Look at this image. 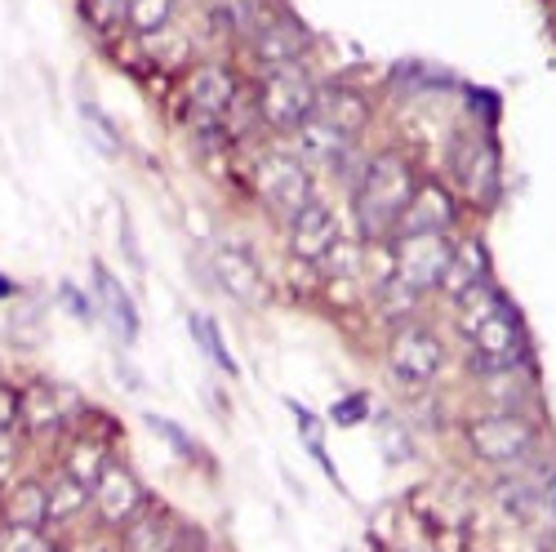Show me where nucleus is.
<instances>
[{
    "mask_svg": "<svg viewBox=\"0 0 556 552\" xmlns=\"http://www.w3.org/2000/svg\"><path fill=\"white\" fill-rule=\"evenodd\" d=\"M458 330L468 339L477 375H507L530 365V330L513 299L494 290V281L458 299Z\"/></svg>",
    "mask_w": 556,
    "mask_h": 552,
    "instance_id": "nucleus-1",
    "label": "nucleus"
},
{
    "mask_svg": "<svg viewBox=\"0 0 556 552\" xmlns=\"http://www.w3.org/2000/svg\"><path fill=\"white\" fill-rule=\"evenodd\" d=\"M414 188H419V183H414V170L405 156H396V152L369 156L356 174V188H352V214L361 227V241H375V246L392 241Z\"/></svg>",
    "mask_w": 556,
    "mask_h": 552,
    "instance_id": "nucleus-2",
    "label": "nucleus"
},
{
    "mask_svg": "<svg viewBox=\"0 0 556 552\" xmlns=\"http://www.w3.org/2000/svg\"><path fill=\"white\" fill-rule=\"evenodd\" d=\"M463 441L472 446V454L490 468H526L534 459V446H539V432L534 424H526L517 410H490L481 419H472L463 428Z\"/></svg>",
    "mask_w": 556,
    "mask_h": 552,
    "instance_id": "nucleus-3",
    "label": "nucleus"
},
{
    "mask_svg": "<svg viewBox=\"0 0 556 552\" xmlns=\"http://www.w3.org/2000/svg\"><path fill=\"white\" fill-rule=\"evenodd\" d=\"M241 85L223 63H197L182 76V116L197 138L205 134H227V112L237 103Z\"/></svg>",
    "mask_w": 556,
    "mask_h": 552,
    "instance_id": "nucleus-4",
    "label": "nucleus"
},
{
    "mask_svg": "<svg viewBox=\"0 0 556 552\" xmlns=\"http://www.w3.org/2000/svg\"><path fill=\"white\" fill-rule=\"evenodd\" d=\"M450 254H454L450 237H437V233H396L392 237V276H396V281H405L414 294L441 290V276H445Z\"/></svg>",
    "mask_w": 556,
    "mask_h": 552,
    "instance_id": "nucleus-5",
    "label": "nucleus"
},
{
    "mask_svg": "<svg viewBox=\"0 0 556 552\" xmlns=\"http://www.w3.org/2000/svg\"><path fill=\"white\" fill-rule=\"evenodd\" d=\"M254 192H258V201H263L271 214L294 218V214L312 201V174H307L303 161L290 156V152H267V156H258V165H254Z\"/></svg>",
    "mask_w": 556,
    "mask_h": 552,
    "instance_id": "nucleus-6",
    "label": "nucleus"
},
{
    "mask_svg": "<svg viewBox=\"0 0 556 552\" xmlns=\"http://www.w3.org/2000/svg\"><path fill=\"white\" fill-rule=\"evenodd\" d=\"M312 103H316V85L307 80L303 67L267 72L258 85V116L271 129H299L312 116Z\"/></svg>",
    "mask_w": 556,
    "mask_h": 552,
    "instance_id": "nucleus-7",
    "label": "nucleus"
},
{
    "mask_svg": "<svg viewBox=\"0 0 556 552\" xmlns=\"http://www.w3.org/2000/svg\"><path fill=\"white\" fill-rule=\"evenodd\" d=\"M445 365V348L428 326H396L388 339V371L405 388H428Z\"/></svg>",
    "mask_w": 556,
    "mask_h": 552,
    "instance_id": "nucleus-8",
    "label": "nucleus"
},
{
    "mask_svg": "<svg viewBox=\"0 0 556 552\" xmlns=\"http://www.w3.org/2000/svg\"><path fill=\"white\" fill-rule=\"evenodd\" d=\"M76 410H80V397H72L67 388H59L50 379H36V384L18 388V428L27 437L67 432L76 424Z\"/></svg>",
    "mask_w": 556,
    "mask_h": 552,
    "instance_id": "nucleus-9",
    "label": "nucleus"
},
{
    "mask_svg": "<svg viewBox=\"0 0 556 552\" xmlns=\"http://www.w3.org/2000/svg\"><path fill=\"white\" fill-rule=\"evenodd\" d=\"M454 174L463 183V192H468L477 205H494L498 201V188H503V174H498V148H494V138L490 129L481 134H463L458 143H454Z\"/></svg>",
    "mask_w": 556,
    "mask_h": 552,
    "instance_id": "nucleus-10",
    "label": "nucleus"
},
{
    "mask_svg": "<svg viewBox=\"0 0 556 552\" xmlns=\"http://www.w3.org/2000/svg\"><path fill=\"white\" fill-rule=\"evenodd\" d=\"M307 45H312V40H307L303 23L290 18V14H281V10L263 14V18L254 23V32H250V50H254V59L263 63V76H267V72L299 67L303 54H307Z\"/></svg>",
    "mask_w": 556,
    "mask_h": 552,
    "instance_id": "nucleus-11",
    "label": "nucleus"
},
{
    "mask_svg": "<svg viewBox=\"0 0 556 552\" xmlns=\"http://www.w3.org/2000/svg\"><path fill=\"white\" fill-rule=\"evenodd\" d=\"M148 490H143V481H138L121 459H112V464L99 473V481H94V513H99V522L108 526V530H121V526H129L138 513L148 509Z\"/></svg>",
    "mask_w": 556,
    "mask_h": 552,
    "instance_id": "nucleus-12",
    "label": "nucleus"
},
{
    "mask_svg": "<svg viewBox=\"0 0 556 552\" xmlns=\"http://www.w3.org/2000/svg\"><path fill=\"white\" fill-rule=\"evenodd\" d=\"M286 227H290V254L303 259V263H326L343 241L334 210L326 201H316V197L294 218H286Z\"/></svg>",
    "mask_w": 556,
    "mask_h": 552,
    "instance_id": "nucleus-13",
    "label": "nucleus"
},
{
    "mask_svg": "<svg viewBox=\"0 0 556 552\" xmlns=\"http://www.w3.org/2000/svg\"><path fill=\"white\" fill-rule=\"evenodd\" d=\"M294 143H299V156H303V161L326 165V170H334V174H352L356 138L339 134L334 125H326L320 116H307V121L294 129Z\"/></svg>",
    "mask_w": 556,
    "mask_h": 552,
    "instance_id": "nucleus-14",
    "label": "nucleus"
},
{
    "mask_svg": "<svg viewBox=\"0 0 556 552\" xmlns=\"http://www.w3.org/2000/svg\"><path fill=\"white\" fill-rule=\"evenodd\" d=\"M458 223V205L454 197L441 188V183H419L396 223V233H437V237H450V227Z\"/></svg>",
    "mask_w": 556,
    "mask_h": 552,
    "instance_id": "nucleus-15",
    "label": "nucleus"
},
{
    "mask_svg": "<svg viewBox=\"0 0 556 552\" xmlns=\"http://www.w3.org/2000/svg\"><path fill=\"white\" fill-rule=\"evenodd\" d=\"M214 276L231 299H241V303L263 299V267L241 241H218L214 246Z\"/></svg>",
    "mask_w": 556,
    "mask_h": 552,
    "instance_id": "nucleus-16",
    "label": "nucleus"
},
{
    "mask_svg": "<svg viewBox=\"0 0 556 552\" xmlns=\"http://www.w3.org/2000/svg\"><path fill=\"white\" fill-rule=\"evenodd\" d=\"M182 535H188V526L174 522L161 509H152V503L129 526L116 530L121 552H182Z\"/></svg>",
    "mask_w": 556,
    "mask_h": 552,
    "instance_id": "nucleus-17",
    "label": "nucleus"
},
{
    "mask_svg": "<svg viewBox=\"0 0 556 552\" xmlns=\"http://www.w3.org/2000/svg\"><path fill=\"white\" fill-rule=\"evenodd\" d=\"M312 116H320L326 125H334L339 134L356 138L369 121V103L356 85H343V80H330V85H320L316 89V103H312Z\"/></svg>",
    "mask_w": 556,
    "mask_h": 552,
    "instance_id": "nucleus-18",
    "label": "nucleus"
},
{
    "mask_svg": "<svg viewBox=\"0 0 556 552\" xmlns=\"http://www.w3.org/2000/svg\"><path fill=\"white\" fill-rule=\"evenodd\" d=\"M0 526H45L50 530V486L40 477H18L0 490Z\"/></svg>",
    "mask_w": 556,
    "mask_h": 552,
    "instance_id": "nucleus-19",
    "label": "nucleus"
},
{
    "mask_svg": "<svg viewBox=\"0 0 556 552\" xmlns=\"http://www.w3.org/2000/svg\"><path fill=\"white\" fill-rule=\"evenodd\" d=\"M481 286H490V254H485V246L472 237V241L454 246V254H450V263H445V276H441V290L458 303L463 294H472V290H481Z\"/></svg>",
    "mask_w": 556,
    "mask_h": 552,
    "instance_id": "nucleus-20",
    "label": "nucleus"
},
{
    "mask_svg": "<svg viewBox=\"0 0 556 552\" xmlns=\"http://www.w3.org/2000/svg\"><path fill=\"white\" fill-rule=\"evenodd\" d=\"M108 464H112V446H108V437L72 432L67 446H63V468H59V473H67V477H76V481H85L89 490H94V481H99V473H103Z\"/></svg>",
    "mask_w": 556,
    "mask_h": 552,
    "instance_id": "nucleus-21",
    "label": "nucleus"
},
{
    "mask_svg": "<svg viewBox=\"0 0 556 552\" xmlns=\"http://www.w3.org/2000/svg\"><path fill=\"white\" fill-rule=\"evenodd\" d=\"M94 290H99V308L108 312L112 330L129 343V339L138 335V312H134L129 290L121 286V276H116V272H108V263H94Z\"/></svg>",
    "mask_w": 556,
    "mask_h": 552,
    "instance_id": "nucleus-22",
    "label": "nucleus"
},
{
    "mask_svg": "<svg viewBox=\"0 0 556 552\" xmlns=\"http://www.w3.org/2000/svg\"><path fill=\"white\" fill-rule=\"evenodd\" d=\"M45 486H50V530H67L76 517H85L89 509H94V490H89L85 481H76V477H67V473L50 477Z\"/></svg>",
    "mask_w": 556,
    "mask_h": 552,
    "instance_id": "nucleus-23",
    "label": "nucleus"
},
{
    "mask_svg": "<svg viewBox=\"0 0 556 552\" xmlns=\"http://www.w3.org/2000/svg\"><path fill=\"white\" fill-rule=\"evenodd\" d=\"M174 18V0H125V23L138 36H156Z\"/></svg>",
    "mask_w": 556,
    "mask_h": 552,
    "instance_id": "nucleus-24",
    "label": "nucleus"
},
{
    "mask_svg": "<svg viewBox=\"0 0 556 552\" xmlns=\"http://www.w3.org/2000/svg\"><path fill=\"white\" fill-rule=\"evenodd\" d=\"M188 326H192V339L201 343V352L218 365V371H223V375H237V361H231V352H227V343H223V335H218L214 321H210L205 312H192Z\"/></svg>",
    "mask_w": 556,
    "mask_h": 552,
    "instance_id": "nucleus-25",
    "label": "nucleus"
},
{
    "mask_svg": "<svg viewBox=\"0 0 556 552\" xmlns=\"http://www.w3.org/2000/svg\"><path fill=\"white\" fill-rule=\"evenodd\" d=\"M63 543L45 526H0V552H59Z\"/></svg>",
    "mask_w": 556,
    "mask_h": 552,
    "instance_id": "nucleus-26",
    "label": "nucleus"
},
{
    "mask_svg": "<svg viewBox=\"0 0 556 552\" xmlns=\"http://www.w3.org/2000/svg\"><path fill=\"white\" fill-rule=\"evenodd\" d=\"M80 121L89 125V143H94L103 156H121V134H116V125L94 108V103H80Z\"/></svg>",
    "mask_w": 556,
    "mask_h": 552,
    "instance_id": "nucleus-27",
    "label": "nucleus"
},
{
    "mask_svg": "<svg viewBox=\"0 0 556 552\" xmlns=\"http://www.w3.org/2000/svg\"><path fill=\"white\" fill-rule=\"evenodd\" d=\"M80 18L108 36L125 23V0H80Z\"/></svg>",
    "mask_w": 556,
    "mask_h": 552,
    "instance_id": "nucleus-28",
    "label": "nucleus"
},
{
    "mask_svg": "<svg viewBox=\"0 0 556 552\" xmlns=\"http://www.w3.org/2000/svg\"><path fill=\"white\" fill-rule=\"evenodd\" d=\"M148 428H152V432H161V437H165L182 459H197V441H192L188 432H182V428H174L169 419H161V414H148Z\"/></svg>",
    "mask_w": 556,
    "mask_h": 552,
    "instance_id": "nucleus-29",
    "label": "nucleus"
},
{
    "mask_svg": "<svg viewBox=\"0 0 556 552\" xmlns=\"http://www.w3.org/2000/svg\"><path fill=\"white\" fill-rule=\"evenodd\" d=\"M18 428V388L0 379V437H10Z\"/></svg>",
    "mask_w": 556,
    "mask_h": 552,
    "instance_id": "nucleus-30",
    "label": "nucleus"
},
{
    "mask_svg": "<svg viewBox=\"0 0 556 552\" xmlns=\"http://www.w3.org/2000/svg\"><path fill=\"white\" fill-rule=\"evenodd\" d=\"M365 410H369L365 392H352V397H343V401L330 410V419H334V424H343V428H352V424H361V419H365Z\"/></svg>",
    "mask_w": 556,
    "mask_h": 552,
    "instance_id": "nucleus-31",
    "label": "nucleus"
},
{
    "mask_svg": "<svg viewBox=\"0 0 556 552\" xmlns=\"http://www.w3.org/2000/svg\"><path fill=\"white\" fill-rule=\"evenodd\" d=\"M59 303H63V308H67L76 321H85V326H89V321H94V303H89V299H85V294H80L72 281H63V286H59Z\"/></svg>",
    "mask_w": 556,
    "mask_h": 552,
    "instance_id": "nucleus-32",
    "label": "nucleus"
},
{
    "mask_svg": "<svg viewBox=\"0 0 556 552\" xmlns=\"http://www.w3.org/2000/svg\"><path fill=\"white\" fill-rule=\"evenodd\" d=\"M10 477H14V441L0 437V490L10 486Z\"/></svg>",
    "mask_w": 556,
    "mask_h": 552,
    "instance_id": "nucleus-33",
    "label": "nucleus"
},
{
    "mask_svg": "<svg viewBox=\"0 0 556 552\" xmlns=\"http://www.w3.org/2000/svg\"><path fill=\"white\" fill-rule=\"evenodd\" d=\"M67 552H112L103 539H89V543H76V548H67Z\"/></svg>",
    "mask_w": 556,
    "mask_h": 552,
    "instance_id": "nucleus-34",
    "label": "nucleus"
},
{
    "mask_svg": "<svg viewBox=\"0 0 556 552\" xmlns=\"http://www.w3.org/2000/svg\"><path fill=\"white\" fill-rule=\"evenodd\" d=\"M10 294H18V286H14V281H5V276H0V299H10Z\"/></svg>",
    "mask_w": 556,
    "mask_h": 552,
    "instance_id": "nucleus-35",
    "label": "nucleus"
}]
</instances>
